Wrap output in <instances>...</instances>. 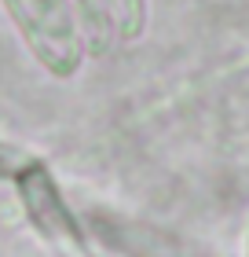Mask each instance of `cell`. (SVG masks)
<instances>
[{"label": "cell", "instance_id": "7a4b0ae2", "mask_svg": "<svg viewBox=\"0 0 249 257\" xmlns=\"http://www.w3.org/2000/svg\"><path fill=\"white\" fill-rule=\"evenodd\" d=\"M30 55L52 77H74L85 63V37L70 0H0Z\"/></svg>", "mask_w": 249, "mask_h": 257}, {"label": "cell", "instance_id": "5b68a950", "mask_svg": "<svg viewBox=\"0 0 249 257\" xmlns=\"http://www.w3.org/2000/svg\"><path fill=\"white\" fill-rule=\"evenodd\" d=\"M245 257H249V246H245Z\"/></svg>", "mask_w": 249, "mask_h": 257}, {"label": "cell", "instance_id": "277c9868", "mask_svg": "<svg viewBox=\"0 0 249 257\" xmlns=\"http://www.w3.org/2000/svg\"><path fill=\"white\" fill-rule=\"evenodd\" d=\"M33 162H41L33 151H26V147H19V144H11V140L0 136V180L15 184L22 173L33 166Z\"/></svg>", "mask_w": 249, "mask_h": 257}, {"label": "cell", "instance_id": "3957f363", "mask_svg": "<svg viewBox=\"0 0 249 257\" xmlns=\"http://www.w3.org/2000/svg\"><path fill=\"white\" fill-rule=\"evenodd\" d=\"M96 8L110 33L121 41H136L147 26V0H96Z\"/></svg>", "mask_w": 249, "mask_h": 257}, {"label": "cell", "instance_id": "6da1fadb", "mask_svg": "<svg viewBox=\"0 0 249 257\" xmlns=\"http://www.w3.org/2000/svg\"><path fill=\"white\" fill-rule=\"evenodd\" d=\"M11 188H15L22 213H26L33 235L41 239V246L48 250V257H103L85 220L77 217V209L70 206L55 173L44 162H33Z\"/></svg>", "mask_w": 249, "mask_h": 257}]
</instances>
